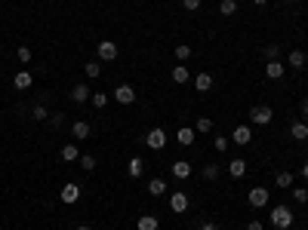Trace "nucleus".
<instances>
[{
    "label": "nucleus",
    "mask_w": 308,
    "mask_h": 230,
    "mask_svg": "<svg viewBox=\"0 0 308 230\" xmlns=\"http://www.w3.org/2000/svg\"><path fill=\"white\" fill-rule=\"evenodd\" d=\"M268 221H271V227H278V230H290L293 227V209H290V206H275L271 215H268Z\"/></svg>",
    "instance_id": "nucleus-1"
},
{
    "label": "nucleus",
    "mask_w": 308,
    "mask_h": 230,
    "mask_svg": "<svg viewBox=\"0 0 308 230\" xmlns=\"http://www.w3.org/2000/svg\"><path fill=\"white\" fill-rule=\"evenodd\" d=\"M145 144L151 147V151H164V147H167V132L161 129V126H154V129L145 135Z\"/></svg>",
    "instance_id": "nucleus-2"
},
{
    "label": "nucleus",
    "mask_w": 308,
    "mask_h": 230,
    "mask_svg": "<svg viewBox=\"0 0 308 230\" xmlns=\"http://www.w3.org/2000/svg\"><path fill=\"white\" fill-rule=\"evenodd\" d=\"M268 197H271V190H265V187H253L247 193V200H250V206L253 209H265L268 206Z\"/></svg>",
    "instance_id": "nucleus-3"
},
{
    "label": "nucleus",
    "mask_w": 308,
    "mask_h": 230,
    "mask_svg": "<svg viewBox=\"0 0 308 230\" xmlns=\"http://www.w3.org/2000/svg\"><path fill=\"white\" fill-rule=\"evenodd\" d=\"M96 55H99V62H114V59H117V43L102 40V43L96 46Z\"/></svg>",
    "instance_id": "nucleus-4"
},
{
    "label": "nucleus",
    "mask_w": 308,
    "mask_h": 230,
    "mask_svg": "<svg viewBox=\"0 0 308 230\" xmlns=\"http://www.w3.org/2000/svg\"><path fill=\"white\" fill-rule=\"evenodd\" d=\"M250 117H253V123H256V126H268V123H271V117H275V111H271L268 105H256L253 111H250Z\"/></svg>",
    "instance_id": "nucleus-5"
},
{
    "label": "nucleus",
    "mask_w": 308,
    "mask_h": 230,
    "mask_svg": "<svg viewBox=\"0 0 308 230\" xmlns=\"http://www.w3.org/2000/svg\"><path fill=\"white\" fill-rule=\"evenodd\" d=\"M114 101H120V105H133V101H136V89L127 86V83H120L117 89H114Z\"/></svg>",
    "instance_id": "nucleus-6"
},
{
    "label": "nucleus",
    "mask_w": 308,
    "mask_h": 230,
    "mask_svg": "<svg viewBox=\"0 0 308 230\" xmlns=\"http://www.w3.org/2000/svg\"><path fill=\"white\" fill-rule=\"evenodd\" d=\"M59 197H62V203H68V206H71V203H77V200H81V184L68 181L65 187H62V193H59Z\"/></svg>",
    "instance_id": "nucleus-7"
},
{
    "label": "nucleus",
    "mask_w": 308,
    "mask_h": 230,
    "mask_svg": "<svg viewBox=\"0 0 308 230\" xmlns=\"http://www.w3.org/2000/svg\"><path fill=\"white\" fill-rule=\"evenodd\" d=\"M231 141L241 144V147H247L250 141H253V129H250V126H237V129L231 132Z\"/></svg>",
    "instance_id": "nucleus-8"
},
{
    "label": "nucleus",
    "mask_w": 308,
    "mask_h": 230,
    "mask_svg": "<svg viewBox=\"0 0 308 230\" xmlns=\"http://www.w3.org/2000/svg\"><path fill=\"white\" fill-rule=\"evenodd\" d=\"M169 172H173V178L185 181V178H191V163H188V160H176V163L169 166Z\"/></svg>",
    "instance_id": "nucleus-9"
},
{
    "label": "nucleus",
    "mask_w": 308,
    "mask_h": 230,
    "mask_svg": "<svg viewBox=\"0 0 308 230\" xmlns=\"http://www.w3.org/2000/svg\"><path fill=\"white\" fill-rule=\"evenodd\" d=\"M89 95H93V92H89V86H84V83H77L71 92H68V98H71L74 105H84V101H89Z\"/></svg>",
    "instance_id": "nucleus-10"
},
{
    "label": "nucleus",
    "mask_w": 308,
    "mask_h": 230,
    "mask_svg": "<svg viewBox=\"0 0 308 230\" xmlns=\"http://www.w3.org/2000/svg\"><path fill=\"white\" fill-rule=\"evenodd\" d=\"M169 209H173L176 215H182V212H188V197L182 190H176L173 197H169Z\"/></svg>",
    "instance_id": "nucleus-11"
},
{
    "label": "nucleus",
    "mask_w": 308,
    "mask_h": 230,
    "mask_svg": "<svg viewBox=\"0 0 308 230\" xmlns=\"http://www.w3.org/2000/svg\"><path fill=\"white\" fill-rule=\"evenodd\" d=\"M31 83H34V74H31V71H19V74L13 77V86H16L19 92H25V89H31Z\"/></svg>",
    "instance_id": "nucleus-12"
},
{
    "label": "nucleus",
    "mask_w": 308,
    "mask_h": 230,
    "mask_svg": "<svg viewBox=\"0 0 308 230\" xmlns=\"http://www.w3.org/2000/svg\"><path fill=\"white\" fill-rule=\"evenodd\" d=\"M89 132H93V126H89L86 120H77V123H71V135L77 138V141H84V138H89Z\"/></svg>",
    "instance_id": "nucleus-13"
},
{
    "label": "nucleus",
    "mask_w": 308,
    "mask_h": 230,
    "mask_svg": "<svg viewBox=\"0 0 308 230\" xmlns=\"http://www.w3.org/2000/svg\"><path fill=\"white\" fill-rule=\"evenodd\" d=\"M244 172H247V160L234 157L231 163H228V175H231V178H244Z\"/></svg>",
    "instance_id": "nucleus-14"
},
{
    "label": "nucleus",
    "mask_w": 308,
    "mask_h": 230,
    "mask_svg": "<svg viewBox=\"0 0 308 230\" xmlns=\"http://www.w3.org/2000/svg\"><path fill=\"white\" fill-rule=\"evenodd\" d=\"M283 71H287V68L280 65V59H275V62H268V65H265V77H268V80H280Z\"/></svg>",
    "instance_id": "nucleus-15"
},
{
    "label": "nucleus",
    "mask_w": 308,
    "mask_h": 230,
    "mask_svg": "<svg viewBox=\"0 0 308 230\" xmlns=\"http://www.w3.org/2000/svg\"><path fill=\"white\" fill-rule=\"evenodd\" d=\"M169 77H173V83H188V80H191V71H188V68H182V65H176L173 68V71H169Z\"/></svg>",
    "instance_id": "nucleus-16"
},
{
    "label": "nucleus",
    "mask_w": 308,
    "mask_h": 230,
    "mask_svg": "<svg viewBox=\"0 0 308 230\" xmlns=\"http://www.w3.org/2000/svg\"><path fill=\"white\" fill-rule=\"evenodd\" d=\"M290 135L296 138V141H305V138H308V126H305V120H296V123L290 126Z\"/></svg>",
    "instance_id": "nucleus-17"
},
{
    "label": "nucleus",
    "mask_w": 308,
    "mask_h": 230,
    "mask_svg": "<svg viewBox=\"0 0 308 230\" xmlns=\"http://www.w3.org/2000/svg\"><path fill=\"white\" fill-rule=\"evenodd\" d=\"M195 129H191V126H182V129H179V144L182 147H191V144H195Z\"/></svg>",
    "instance_id": "nucleus-18"
},
{
    "label": "nucleus",
    "mask_w": 308,
    "mask_h": 230,
    "mask_svg": "<svg viewBox=\"0 0 308 230\" xmlns=\"http://www.w3.org/2000/svg\"><path fill=\"white\" fill-rule=\"evenodd\" d=\"M148 193H151V197H164L167 193V181L164 178H151L148 181Z\"/></svg>",
    "instance_id": "nucleus-19"
},
{
    "label": "nucleus",
    "mask_w": 308,
    "mask_h": 230,
    "mask_svg": "<svg viewBox=\"0 0 308 230\" xmlns=\"http://www.w3.org/2000/svg\"><path fill=\"white\" fill-rule=\"evenodd\" d=\"M195 89H197V92H210V89H213V77L200 71V74L195 77Z\"/></svg>",
    "instance_id": "nucleus-20"
},
{
    "label": "nucleus",
    "mask_w": 308,
    "mask_h": 230,
    "mask_svg": "<svg viewBox=\"0 0 308 230\" xmlns=\"http://www.w3.org/2000/svg\"><path fill=\"white\" fill-rule=\"evenodd\" d=\"M136 227H139V230H157V227H161V221H157V215H142Z\"/></svg>",
    "instance_id": "nucleus-21"
},
{
    "label": "nucleus",
    "mask_w": 308,
    "mask_h": 230,
    "mask_svg": "<svg viewBox=\"0 0 308 230\" xmlns=\"http://www.w3.org/2000/svg\"><path fill=\"white\" fill-rule=\"evenodd\" d=\"M127 169H130V178H139L142 172H145V160H142V157H133Z\"/></svg>",
    "instance_id": "nucleus-22"
},
{
    "label": "nucleus",
    "mask_w": 308,
    "mask_h": 230,
    "mask_svg": "<svg viewBox=\"0 0 308 230\" xmlns=\"http://www.w3.org/2000/svg\"><path fill=\"white\" fill-rule=\"evenodd\" d=\"M305 62H308V55H305L302 49H293V52H290V68H299V71H302Z\"/></svg>",
    "instance_id": "nucleus-23"
},
{
    "label": "nucleus",
    "mask_w": 308,
    "mask_h": 230,
    "mask_svg": "<svg viewBox=\"0 0 308 230\" xmlns=\"http://www.w3.org/2000/svg\"><path fill=\"white\" fill-rule=\"evenodd\" d=\"M31 120H40V123H47V120H50V111H47V105H43V101L31 108Z\"/></svg>",
    "instance_id": "nucleus-24"
},
{
    "label": "nucleus",
    "mask_w": 308,
    "mask_h": 230,
    "mask_svg": "<svg viewBox=\"0 0 308 230\" xmlns=\"http://www.w3.org/2000/svg\"><path fill=\"white\" fill-rule=\"evenodd\" d=\"M62 160H65V163H74V160H81L77 144H65V147H62Z\"/></svg>",
    "instance_id": "nucleus-25"
},
{
    "label": "nucleus",
    "mask_w": 308,
    "mask_h": 230,
    "mask_svg": "<svg viewBox=\"0 0 308 230\" xmlns=\"http://www.w3.org/2000/svg\"><path fill=\"white\" fill-rule=\"evenodd\" d=\"M195 132H200V135L213 132V120H210V117H197V120H195Z\"/></svg>",
    "instance_id": "nucleus-26"
},
{
    "label": "nucleus",
    "mask_w": 308,
    "mask_h": 230,
    "mask_svg": "<svg viewBox=\"0 0 308 230\" xmlns=\"http://www.w3.org/2000/svg\"><path fill=\"white\" fill-rule=\"evenodd\" d=\"M219 175H222V166H216V163H207V166H203V178H207V181H216Z\"/></svg>",
    "instance_id": "nucleus-27"
},
{
    "label": "nucleus",
    "mask_w": 308,
    "mask_h": 230,
    "mask_svg": "<svg viewBox=\"0 0 308 230\" xmlns=\"http://www.w3.org/2000/svg\"><path fill=\"white\" fill-rule=\"evenodd\" d=\"M176 59L179 62H188L191 59V46L188 43H176Z\"/></svg>",
    "instance_id": "nucleus-28"
},
{
    "label": "nucleus",
    "mask_w": 308,
    "mask_h": 230,
    "mask_svg": "<svg viewBox=\"0 0 308 230\" xmlns=\"http://www.w3.org/2000/svg\"><path fill=\"white\" fill-rule=\"evenodd\" d=\"M219 13H222V16H234V13H237V0H222V3H219Z\"/></svg>",
    "instance_id": "nucleus-29"
},
{
    "label": "nucleus",
    "mask_w": 308,
    "mask_h": 230,
    "mask_svg": "<svg viewBox=\"0 0 308 230\" xmlns=\"http://www.w3.org/2000/svg\"><path fill=\"white\" fill-rule=\"evenodd\" d=\"M89 101H93V108H105L108 105V92H93Z\"/></svg>",
    "instance_id": "nucleus-30"
},
{
    "label": "nucleus",
    "mask_w": 308,
    "mask_h": 230,
    "mask_svg": "<svg viewBox=\"0 0 308 230\" xmlns=\"http://www.w3.org/2000/svg\"><path fill=\"white\" fill-rule=\"evenodd\" d=\"M84 74H86V77H99V74H102V62H86V65H84Z\"/></svg>",
    "instance_id": "nucleus-31"
},
{
    "label": "nucleus",
    "mask_w": 308,
    "mask_h": 230,
    "mask_svg": "<svg viewBox=\"0 0 308 230\" xmlns=\"http://www.w3.org/2000/svg\"><path fill=\"white\" fill-rule=\"evenodd\" d=\"M275 181H278V187H290L293 184V172H278Z\"/></svg>",
    "instance_id": "nucleus-32"
},
{
    "label": "nucleus",
    "mask_w": 308,
    "mask_h": 230,
    "mask_svg": "<svg viewBox=\"0 0 308 230\" xmlns=\"http://www.w3.org/2000/svg\"><path fill=\"white\" fill-rule=\"evenodd\" d=\"M262 52H265V59H268V62H275V59H278V52H280V43H268Z\"/></svg>",
    "instance_id": "nucleus-33"
},
{
    "label": "nucleus",
    "mask_w": 308,
    "mask_h": 230,
    "mask_svg": "<svg viewBox=\"0 0 308 230\" xmlns=\"http://www.w3.org/2000/svg\"><path fill=\"white\" fill-rule=\"evenodd\" d=\"M81 169H84V172H93V169H96V157L84 154V157H81Z\"/></svg>",
    "instance_id": "nucleus-34"
},
{
    "label": "nucleus",
    "mask_w": 308,
    "mask_h": 230,
    "mask_svg": "<svg viewBox=\"0 0 308 230\" xmlns=\"http://www.w3.org/2000/svg\"><path fill=\"white\" fill-rule=\"evenodd\" d=\"M213 147H216L219 154H225V151H228V138H225V135H216V138H213Z\"/></svg>",
    "instance_id": "nucleus-35"
},
{
    "label": "nucleus",
    "mask_w": 308,
    "mask_h": 230,
    "mask_svg": "<svg viewBox=\"0 0 308 230\" xmlns=\"http://www.w3.org/2000/svg\"><path fill=\"white\" fill-rule=\"evenodd\" d=\"M293 200L305 206V203H308V190H305V187H296V190H293Z\"/></svg>",
    "instance_id": "nucleus-36"
},
{
    "label": "nucleus",
    "mask_w": 308,
    "mask_h": 230,
    "mask_svg": "<svg viewBox=\"0 0 308 230\" xmlns=\"http://www.w3.org/2000/svg\"><path fill=\"white\" fill-rule=\"evenodd\" d=\"M16 55H19V62H22V65H28V62H31V49H28V46H19V52H16Z\"/></svg>",
    "instance_id": "nucleus-37"
},
{
    "label": "nucleus",
    "mask_w": 308,
    "mask_h": 230,
    "mask_svg": "<svg viewBox=\"0 0 308 230\" xmlns=\"http://www.w3.org/2000/svg\"><path fill=\"white\" fill-rule=\"evenodd\" d=\"M50 126H53V129H59V126L65 123V114H50V120H47Z\"/></svg>",
    "instance_id": "nucleus-38"
},
{
    "label": "nucleus",
    "mask_w": 308,
    "mask_h": 230,
    "mask_svg": "<svg viewBox=\"0 0 308 230\" xmlns=\"http://www.w3.org/2000/svg\"><path fill=\"white\" fill-rule=\"evenodd\" d=\"M182 6H185V9H191V13H195V9H200V0H182Z\"/></svg>",
    "instance_id": "nucleus-39"
},
{
    "label": "nucleus",
    "mask_w": 308,
    "mask_h": 230,
    "mask_svg": "<svg viewBox=\"0 0 308 230\" xmlns=\"http://www.w3.org/2000/svg\"><path fill=\"white\" fill-rule=\"evenodd\" d=\"M247 230H265V224H262V221H250Z\"/></svg>",
    "instance_id": "nucleus-40"
},
{
    "label": "nucleus",
    "mask_w": 308,
    "mask_h": 230,
    "mask_svg": "<svg viewBox=\"0 0 308 230\" xmlns=\"http://www.w3.org/2000/svg\"><path fill=\"white\" fill-rule=\"evenodd\" d=\"M200 230H219V224H213V221H203V224H200Z\"/></svg>",
    "instance_id": "nucleus-41"
},
{
    "label": "nucleus",
    "mask_w": 308,
    "mask_h": 230,
    "mask_svg": "<svg viewBox=\"0 0 308 230\" xmlns=\"http://www.w3.org/2000/svg\"><path fill=\"white\" fill-rule=\"evenodd\" d=\"M302 120H308V98L302 101Z\"/></svg>",
    "instance_id": "nucleus-42"
},
{
    "label": "nucleus",
    "mask_w": 308,
    "mask_h": 230,
    "mask_svg": "<svg viewBox=\"0 0 308 230\" xmlns=\"http://www.w3.org/2000/svg\"><path fill=\"white\" fill-rule=\"evenodd\" d=\"M74 230H93V227H89V224H77Z\"/></svg>",
    "instance_id": "nucleus-43"
},
{
    "label": "nucleus",
    "mask_w": 308,
    "mask_h": 230,
    "mask_svg": "<svg viewBox=\"0 0 308 230\" xmlns=\"http://www.w3.org/2000/svg\"><path fill=\"white\" fill-rule=\"evenodd\" d=\"M302 178H305V181H308V163H305V166H302Z\"/></svg>",
    "instance_id": "nucleus-44"
},
{
    "label": "nucleus",
    "mask_w": 308,
    "mask_h": 230,
    "mask_svg": "<svg viewBox=\"0 0 308 230\" xmlns=\"http://www.w3.org/2000/svg\"><path fill=\"white\" fill-rule=\"evenodd\" d=\"M253 3H256V6H265V3H268V0H253Z\"/></svg>",
    "instance_id": "nucleus-45"
},
{
    "label": "nucleus",
    "mask_w": 308,
    "mask_h": 230,
    "mask_svg": "<svg viewBox=\"0 0 308 230\" xmlns=\"http://www.w3.org/2000/svg\"><path fill=\"white\" fill-rule=\"evenodd\" d=\"M287 3H296V0H287Z\"/></svg>",
    "instance_id": "nucleus-46"
}]
</instances>
